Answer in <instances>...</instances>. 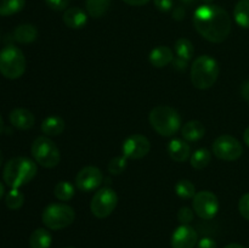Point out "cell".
<instances>
[{
  "mask_svg": "<svg viewBox=\"0 0 249 248\" xmlns=\"http://www.w3.org/2000/svg\"><path fill=\"white\" fill-rule=\"evenodd\" d=\"M194 26L206 40L219 44L230 35L232 22L225 9L218 5L206 4L195 11Z\"/></svg>",
  "mask_w": 249,
  "mask_h": 248,
  "instance_id": "cell-1",
  "label": "cell"
},
{
  "mask_svg": "<svg viewBox=\"0 0 249 248\" xmlns=\"http://www.w3.org/2000/svg\"><path fill=\"white\" fill-rule=\"evenodd\" d=\"M38 168L36 163L27 157L11 158L5 164L2 179L10 189H19L36 177Z\"/></svg>",
  "mask_w": 249,
  "mask_h": 248,
  "instance_id": "cell-2",
  "label": "cell"
},
{
  "mask_svg": "<svg viewBox=\"0 0 249 248\" xmlns=\"http://www.w3.org/2000/svg\"><path fill=\"white\" fill-rule=\"evenodd\" d=\"M190 73L194 87L199 90H207L218 80L220 67L215 58L209 55H202L195 58Z\"/></svg>",
  "mask_w": 249,
  "mask_h": 248,
  "instance_id": "cell-3",
  "label": "cell"
},
{
  "mask_svg": "<svg viewBox=\"0 0 249 248\" xmlns=\"http://www.w3.org/2000/svg\"><path fill=\"white\" fill-rule=\"evenodd\" d=\"M148 121L155 131L165 138L175 135L181 128V117L177 109L164 105H160L152 108L148 116Z\"/></svg>",
  "mask_w": 249,
  "mask_h": 248,
  "instance_id": "cell-4",
  "label": "cell"
},
{
  "mask_svg": "<svg viewBox=\"0 0 249 248\" xmlns=\"http://www.w3.org/2000/svg\"><path fill=\"white\" fill-rule=\"evenodd\" d=\"M26 57L21 49L6 45L0 50V73L7 79H18L26 72Z\"/></svg>",
  "mask_w": 249,
  "mask_h": 248,
  "instance_id": "cell-5",
  "label": "cell"
},
{
  "mask_svg": "<svg viewBox=\"0 0 249 248\" xmlns=\"http://www.w3.org/2000/svg\"><path fill=\"white\" fill-rule=\"evenodd\" d=\"M75 219V212L65 203H51L45 207L41 214L43 224L50 230H62L72 225Z\"/></svg>",
  "mask_w": 249,
  "mask_h": 248,
  "instance_id": "cell-6",
  "label": "cell"
},
{
  "mask_svg": "<svg viewBox=\"0 0 249 248\" xmlns=\"http://www.w3.org/2000/svg\"><path fill=\"white\" fill-rule=\"evenodd\" d=\"M31 152L36 163L48 169L57 167L61 160L58 147L51 139H49V136L45 135L39 136L33 141Z\"/></svg>",
  "mask_w": 249,
  "mask_h": 248,
  "instance_id": "cell-7",
  "label": "cell"
},
{
  "mask_svg": "<svg viewBox=\"0 0 249 248\" xmlns=\"http://www.w3.org/2000/svg\"><path fill=\"white\" fill-rule=\"evenodd\" d=\"M118 204V196L111 187L97 190L90 202V211L97 219H105L111 215Z\"/></svg>",
  "mask_w": 249,
  "mask_h": 248,
  "instance_id": "cell-8",
  "label": "cell"
},
{
  "mask_svg": "<svg viewBox=\"0 0 249 248\" xmlns=\"http://www.w3.org/2000/svg\"><path fill=\"white\" fill-rule=\"evenodd\" d=\"M243 147L240 141L232 135L224 134L215 139L213 142V155L226 162L237 160L242 156Z\"/></svg>",
  "mask_w": 249,
  "mask_h": 248,
  "instance_id": "cell-9",
  "label": "cell"
},
{
  "mask_svg": "<svg viewBox=\"0 0 249 248\" xmlns=\"http://www.w3.org/2000/svg\"><path fill=\"white\" fill-rule=\"evenodd\" d=\"M192 208L195 214L204 220H211L218 214L219 212V201L218 197L211 191H199L195 195Z\"/></svg>",
  "mask_w": 249,
  "mask_h": 248,
  "instance_id": "cell-10",
  "label": "cell"
},
{
  "mask_svg": "<svg viewBox=\"0 0 249 248\" xmlns=\"http://www.w3.org/2000/svg\"><path fill=\"white\" fill-rule=\"evenodd\" d=\"M151 143L146 136L141 134H134L124 140L122 152L126 159H141L148 155Z\"/></svg>",
  "mask_w": 249,
  "mask_h": 248,
  "instance_id": "cell-11",
  "label": "cell"
},
{
  "mask_svg": "<svg viewBox=\"0 0 249 248\" xmlns=\"http://www.w3.org/2000/svg\"><path fill=\"white\" fill-rule=\"evenodd\" d=\"M102 181H104V174L99 168L94 167V165L84 167L79 170L75 177V186L82 192L95 191L96 189H99Z\"/></svg>",
  "mask_w": 249,
  "mask_h": 248,
  "instance_id": "cell-12",
  "label": "cell"
},
{
  "mask_svg": "<svg viewBox=\"0 0 249 248\" xmlns=\"http://www.w3.org/2000/svg\"><path fill=\"white\" fill-rule=\"evenodd\" d=\"M198 242L196 230L190 225H180L175 229L170 238L172 248H195Z\"/></svg>",
  "mask_w": 249,
  "mask_h": 248,
  "instance_id": "cell-13",
  "label": "cell"
},
{
  "mask_svg": "<svg viewBox=\"0 0 249 248\" xmlns=\"http://www.w3.org/2000/svg\"><path fill=\"white\" fill-rule=\"evenodd\" d=\"M168 153L177 163H184L191 157V146L182 139H173L168 145Z\"/></svg>",
  "mask_w": 249,
  "mask_h": 248,
  "instance_id": "cell-14",
  "label": "cell"
},
{
  "mask_svg": "<svg viewBox=\"0 0 249 248\" xmlns=\"http://www.w3.org/2000/svg\"><path fill=\"white\" fill-rule=\"evenodd\" d=\"M10 123L19 130H28L34 126L36 118L33 113L26 108H15L9 116Z\"/></svg>",
  "mask_w": 249,
  "mask_h": 248,
  "instance_id": "cell-15",
  "label": "cell"
},
{
  "mask_svg": "<svg viewBox=\"0 0 249 248\" xmlns=\"http://www.w3.org/2000/svg\"><path fill=\"white\" fill-rule=\"evenodd\" d=\"M63 23L72 29H80L88 23V15L79 7H70L63 12Z\"/></svg>",
  "mask_w": 249,
  "mask_h": 248,
  "instance_id": "cell-16",
  "label": "cell"
},
{
  "mask_svg": "<svg viewBox=\"0 0 249 248\" xmlns=\"http://www.w3.org/2000/svg\"><path fill=\"white\" fill-rule=\"evenodd\" d=\"M148 60H150V63L153 67L163 68L173 62L174 55H173L172 49L168 48V46L160 45L151 51L150 56H148Z\"/></svg>",
  "mask_w": 249,
  "mask_h": 248,
  "instance_id": "cell-17",
  "label": "cell"
},
{
  "mask_svg": "<svg viewBox=\"0 0 249 248\" xmlns=\"http://www.w3.org/2000/svg\"><path fill=\"white\" fill-rule=\"evenodd\" d=\"M206 134V128L199 121H190L181 128V135L187 142H195L201 140Z\"/></svg>",
  "mask_w": 249,
  "mask_h": 248,
  "instance_id": "cell-18",
  "label": "cell"
},
{
  "mask_svg": "<svg viewBox=\"0 0 249 248\" xmlns=\"http://www.w3.org/2000/svg\"><path fill=\"white\" fill-rule=\"evenodd\" d=\"M66 123L61 117L50 116L41 123L40 129L45 136H58L65 131Z\"/></svg>",
  "mask_w": 249,
  "mask_h": 248,
  "instance_id": "cell-19",
  "label": "cell"
},
{
  "mask_svg": "<svg viewBox=\"0 0 249 248\" xmlns=\"http://www.w3.org/2000/svg\"><path fill=\"white\" fill-rule=\"evenodd\" d=\"M14 39L21 44H29L33 43L36 38H38V29L33 26V24H19L15 28Z\"/></svg>",
  "mask_w": 249,
  "mask_h": 248,
  "instance_id": "cell-20",
  "label": "cell"
},
{
  "mask_svg": "<svg viewBox=\"0 0 249 248\" xmlns=\"http://www.w3.org/2000/svg\"><path fill=\"white\" fill-rule=\"evenodd\" d=\"M51 243H53V237L46 229H36L29 236V247L31 248H50Z\"/></svg>",
  "mask_w": 249,
  "mask_h": 248,
  "instance_id": "cell-21",
  "label": "cell"
},
{
  "mask_svg": "<svg viewBox=\"0 0 249 248\" xmlns=\"http://www.w3.org/2000/svg\"><path fill=\"white\" fill-rule=\"evenodd\" d=\"M112 0H85L88 15L92 18H100L108 11Z\"/></svg>",
  "mask_w": 249,
  "mask_h": 248,
  "instance_id": "cell-22",
  "label": "cell"
},
{
  "mask_svg": "<svg viewBox=\"0 0 249 248\" xmlns=\"http://www.w3.org/2000/svg\"><path fill=\"white\" fill-rule=\"evenodd\" d=\"M233 18L238 26L249 29V0H238L233 10Z\"/></svg>",
  "mask_w": 249,
  "mask_h": 248,
  "instance_id": "cell-23",
  "label": "cell"
},
{
  "mask_svg": "<svg viewBox=\"0 0 249 248\" xmlns=\"http://www.w3.org/2000/svg\"><path fill=\"white\" fill-rule=\"evenodd\" d=\"M211 160H212V152L208 150V148H204V147L196 150L194 153H192L191 157H190L191 167L197 170L204 169V168L211 163Z\"/></svg>",
  "mask_w": 249,
  "mask_h": 248,
  "instance_id": "cell-24",
  "label": "cell"
},
{
  "mask_svg": "<svg viewBox=\"0 0 249 248\" xmlns=\"http://www.w3.org/2000/svg\"><path fill=\"white\" fill-rule=\"evenodd\" d=\"M175 53H177V57L184 58V60L190 61L194 57L195 53V48L194 44L186 38H180L175 41L174 45Z\"/></svg>",
  "mask_w": 249,
  "mask_h": 248,
  "instance_id": "cell-25",
  "label": "cell"
},
{
  "mask_svg": "<svg viewBox=\"0 0 249 248\" xmlns=\"http://www.w3.org/2000/svg\"><path fill=\"white\" fill-rule=\"evenodd\" d=\"M75 194V187L70 181H60L53 187V195L61 202H67L73 198Z\"/></svg>",
  "mask_w": 249,
  "mask_h": 248,
  "instance_id": "cell-26",
  "label": "cell"
},
{
  "mask_svg": "<svg viewBox=\"0 0 249 248\" xmlns=\"http://www.w3.org/2000/svg\"><path fill=\"white\" fill-rule=\"evenodd\" d=\"M26 0H0V16H11L23 10Z\"/></svg>",
  "mask_w": 249,
  "mask_h": 248,
  "instance_id": "cell-27",
  "label": "cell"
},
{
  "mask_svg": "<svg viewBox=\"0 0 249 248\" xmlns=\"http://www.w3.org/2000/svg\"><path fill=\"white\" fill-rule=\"evenodd\" d=\"M175 192L182 199H191L197 194L195 185L190 180L186 179L179 180L177 182V185H175Z\"/></svg>",
  "mask_w": 249,
  "mask_h": 248,
  "instance_id": "cell-28",
  "label": "cell"
},
{
  "mask_svg": "<svg viewBox=\"0 0 249 248\" xmlns=\"http://www.w3.org/2000/svg\"><path fill=\"white\" fill-rule=\"evenodd\" d=\"M24 203V195L18 189H11L5 196V204L11 211H17Z\"/></svg>",
  "mask_w": 249,
  "mask_h": 248,
  "instance_id": "cell-29",
  "label": "cell"
},
{
  "mask_svg": "<svg viewBox=\"0 0 249 248\" xmlns=\"http://www.w3.org/2000/svg\"><path fill=\"white\" fill-rule=\"evenodd\" d=\"M126 165H128L126 158L124 156H117V157H113L109 160L107 169H108V173H111L112 175H119L126 169Z\"/></svg>",
  "mask_w": 249,
  "mask_h": 248,
  "instance_id": "cell-30",
  "label": "cell"
},
{
  "mask_svg": "<svg viewBox=\"0 0 249 248\" xmlns=\"http://www.w3.org/2000/svg\"><path fill=\"white\" fill-rule=\"evenodd\" d=\"M195 212L194 209L189 207H181L178 212V220L181 223V225H190L191 221H194Z\"/></svg>",
  "mask_w": 249,
  "mask_h": 248,
  "instance_id": "cell-31",
  "label": "cell"
},
{
  "mask_svg": "<svg viewBox=\"0 0 249 248\" xmlns=\"http://www.w3.org/2000/svg\"><path fill=\"white\" fill-rule=\"evenodd\" d=\"M238 212L241 215L249 221V192L243 195L238 202Z\"/></svg>",
  "mask_w": 249,
  "mask_h": 248,
  "instance_id": "cell-32",
  "label": "cell"
},
{
  "mask_svg": "<svg viewBox=\"0 0 249 248\" xmlns=\"http://www.w3.org/2000/svg\"><path fill=\"white\" fill-rule=\"evenodd\" d=\"M71 0H45L46 5L55 11H63L67 9Z\"/></svg>",
  "mask_w": 249,
  "mask_h": 248,
  "instance_id": "cell-33",
  "label": "cell"
},
{
  "mask_svg": "<svg viewBox=\"0 0 249 248\" xmlns=\"http://www.w3.org/2000/svg\"><path fill=\"white\" fill-rule=\"evenodd\" d=\"M153 2H155V6L157 7V10H160V12L172 11L173 6H174L173 0H153Z\"/></svg>",
  "mask_w": 249,
  "mask_h": 248,
  "instance_id": "cell-34",
  "label": "cell"
},
{
  "mask_svg": "<svg viewBox=\"0 0 249 248\" xmlns=\"http://www.w3.org/2000/svg\"><path fill=\"white\" fill-rule=\"evenodd\" d=\"M197 248H216V242L211 237H203L197 242Z\"/></svg>",
  "mask_w": 249,
  "mask_h": 248,
  "instance_id": "cell-35",
  "label": "cell"
},
{
  "mask_svg": "<svg viewBox=\"0 0 249 248\" xmlns=\"http://www.w3.org/2000/svg\"><path fill=\"white\" fill-rule=\"evenodd\" d=\"M173 67L175 68V70L180 71V72H185L187 68V66H189V61L184 60V58H180V57H175L174 60H173Z\"/></svg>",
  "mask_w": 249,
  "mask_h": 248,
  "instance_id": "cell-36",
  "label": "cell"
},
{
  "mask_svg": "<svg viewBox=\"0 0 249 248\" xmlns=\"http://www.w3.org/2000/svg\"><path fill=\"white\" fill-rule=\"evenodd\" d=\"M172 16L175 21H182V19L185 18V9L182 6L174 7V9H173Z\"/></svg>",
  "mask_w": 249,
  "mask_h": 248,
  "instance_id": "cell-37",
  "label": "cell"
},
{
  "mask_svg": "<svg viewBox=\"0 0 249 248\" xmlns=\"http://www.w3.org/2000/svg\"><path fill=\"white\" fill-rule=\"evenodd\" d=\"M241 95H242L243 100L249 105V80H246L241 87Z\"/></svg>",
  "mask_w": 249,
  "mask_h": 248,
  "instance_id": "cell-38",
  "label": "cell"
},
{
  "mask_svg": "<svg viewBox=\"0 0 249 248\" xmlns=\"http://www.w3.org/2000/svg\"><path fill=\"white\" fill-rule=\"evenodd\" d=\"M125 4L131 5V6H142L146 5L147 2H150V0H123Z\"/></svg>",
  "mask_w": 249,
  "mask_h": 248,
  "instance_id": "cell-39",
  "label": "cell"
},
{
  "mask_svg": "<svg viewBox=\"0 0 249 248\" xmlns=\"http://www.w3.org/2000/svg\"><path fill=\"white\" fill-rule=\"evenodd\" d=\"M243 140H245V142L247 143V146L249 147V126L246 129L245 133H243Z\"/></svg>",
  "mask_w": 249,
  "mask_h": 248,
  "instance_id": "cell-40",
  "label": "cell"
},
{
  "mask_svg": "<svg viewBox=\"0 0 249 248\" xmlns=\"http://www.w3.org/2000/svg\"><path fill=\"white\" fill-rule=\"evenodd\" d=\"M224 248H245V247H243V246H241V245H238V243H230V245L225 246Z\"/></svg>",
  "mask_w": 249,
  "mask_h": 248,
  "instance_id": "cell-41",
  "label": "cell"
},
{
  "mask_svg": "<svg viewBox=\"0 0 249 248\" xmlns=\"http://www.w3.org/2000/svg\"><path fill=\"white\" fill-rule=\"evenodd\" d=\"M4 192H5V187H4V185L0 182V199H1L2 196H4Z\"/></svg>",
  "mask_w": 249,
  "mask_h": 248,
  "instance_id": "cell-42",
  "label": "cell"
},
{
  "mask_svg": "<svg viewBox=\"0 0 249 248\" xmlns=\"http://www.w3.org/2000/svg\"><path fill=\"white\" fill-rule=\"evenodd\" d=\"M180 1H181L182 4H185V5H191V4H194L196 0H180Z\"/></svg>",
  "mask_w": 249,
  "mask_h": 248,
  "instance_id": "cell-43",
  "label": "cell"
},
{
  "mask_svg": "<svg viewBox=\"0 0 249 248\" xmlns=\"http://www.w3.org/2000/svg\"><path fill=\"white\" fill-rule=\"evenodd\" d=\"M4 131V121H2L1 116H0V134Z\"/></svg>",
  "mask_w": 249,
  "mask_h": 248,
  "instance_id": "cell-44",
  "label": "cell"
},
{
  "mask_svg": "<svg viewBox=\"0 0 249 248\" xmlns=\"http://www.w3.org/2000/svg\"><path fill=\"white\" fill-rule=\"evenodd\" d=\"M2 162H4V156H2V152H1V150H0V167H1Z\"/></svg>",
  "mask_w": 249,
  "mask_h": 248,
  "instance_id": "cell-45",
  "label": "cell"
},
{
  "mask_svg": "<svg viewBox=\"0 0 249 248\" xmlns=\"http://www.w3.org/2000/svg\"><path fill=\"white\" fill-rule=\"evenodd\" d=\"M203 2H206V4H212V2L214 1V0H202Z\"/></svg>",
  "mask_w": 249,
  "mask_h": 248,
  "instance_id": "cell-46",
  "label": "cell"
},
{
  "mask_svg": "<svg viewBox=\"0 0 249 248\" xmlns=\"http://www.w3.org/2000/svg\"><path fill=\"white\" fill-rule=\"evenodd\" d=\"M65 248H74V247H65Z\"/></svg>",
  "mask_w": 249,
  "mask_h": 248,
  "instance_id": "cell-47",
  "label": "cell"
}]
</instances>
